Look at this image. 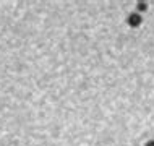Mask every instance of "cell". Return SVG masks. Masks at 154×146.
I'll use <instances>...</instances> for the list:
<instances>
[{"label": "cell", "mask_w": 154, "mask_h": 146, "mask_svg": "<svg viewBox=\"0 0 154 146\" xmlns=\"http://www.w3.org/2000/svg\"><path fill=\"white\" fill-rule=\"evenodd\" d=\"M141 21H143V18H141L140 13H131L130 16H128V24H130L131 28H138Z\"/></svg>", "instance_id": "1"}, {"label": "cell", "mask_w": 154, "mask_h": 146, "mask_svg": "<svg viewBox=\"0 0 154 146\" xmlns=\"http://www.w3.org/2000/svg\"><path fill=\"white\" fill-rule=\"evenodd\" d=\"M138 10H140V11H146V10H148V3H146V2H140V3H138Z\"/></svg>", "instance_id": "2"}, {"label": "cell", "mask_w": 154, "mask_h": 146, "mask_svg": "<svg viewBox=\"0 0 154 146\" xmlns=\"http://www.w3.org/2000/svg\"><path fill=\"white\" fill-rule=\"evenodd\" d=\"M144 146H154V140H149V141H148V143L144 144Z\"/></svg>", "instance_id": "3"}]
</instances>
